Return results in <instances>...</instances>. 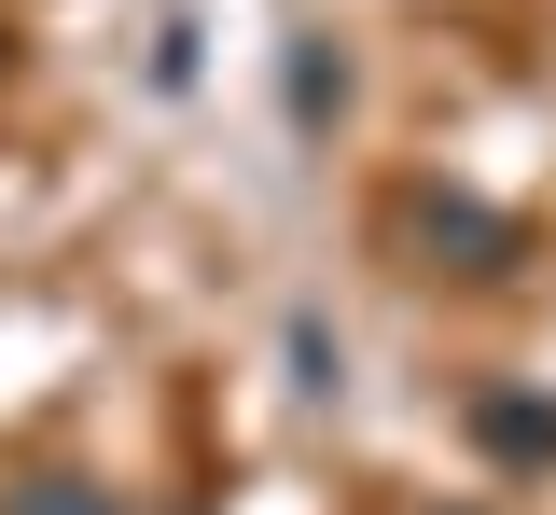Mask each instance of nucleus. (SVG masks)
<instances>
[{
	"mask_svg": "<svg viewBox=\"0 0 556 515\" xmlns=\"http://www.w3.org/2000/svg\"><path fill=\"white\" fill-rule=\"evenodd\" d=\"M28 515H112L98 488H28Z\"/></svg>",
	"mask_w": 556,
	"mask_h": 515,
	"instance_id": "nucleus-1",
	"label": "nucleus"
}]
</instances>
